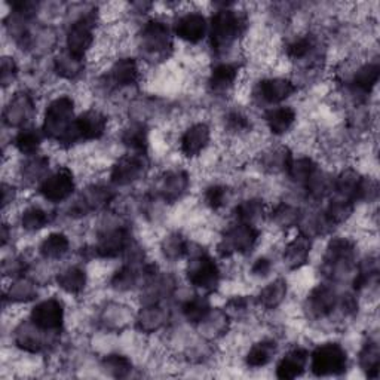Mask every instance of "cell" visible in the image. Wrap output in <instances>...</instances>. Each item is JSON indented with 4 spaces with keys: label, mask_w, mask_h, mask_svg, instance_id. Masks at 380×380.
Segmentation results:
<instances>
[{
    "label": "cell",
    "mask_w": 380,
    "mask_h": 380,
    "mask_svg": "<svg viewBox=\"0 0 380 380\" xmlns=\"http://www.w3.org/2000/svg\"><path fill=\"white\" fill-rule=\"evenodd\" d=\"M245 28V20L241 13L232 9H220L213 15L210 26V38L213 50L223 52L235 43V40L242 35Z\"/></svg>",
    "instance_id": "6da1fadb"
},
{
    "label": "cell",
    "mask_w": 380,
    "mask_h": 380,
    "mask_svg": "<svg viewBox=\"0 0 380 380\" xmlns=\"http://www.w3.org/2000/svg\"><path fill=\"white\" fill-rule=\"evenodd\" d=\"M74 112V103L70 97H58L48 106L43 121V134L50 138H55L60 142L65 138L72 125Z\"/></svg>",
    "instance_id": "7a4b0ae2"
},
{
    "label": "cell",
    "mask_w": 380,
    "mask_h": 380,
    "mask_svg": "<svg viewBox=\"0 0 380 380\" xmlns=\"http://www.w3.org/2000/svg\"><path fill=\"white\" fill-rule=\"evenodd\" d=\"M347 369V355L337 343L316 347L311 357V370L315 376H339Z\"/></svg>",
    "instance_id": "3957f363"
},
{
    "label": "cell",
    "mask_w": 380,
    "mask_h": 380,
    "mask_svg": "<svg viewBox=\"0 0 380 380\" xmlns=\"http://www.w3.org/2000/svg\"><path fill=\"white\" fill-rule=\"evenodd\" d=\"M140 48L150 60H164L172 50L169 28L162 21H149L141 30Z\"/></svg>",
    "instance_id": "277c9868"
},
{
    "label": "cell",
    "mask_w": 380,
    "mask_h": 380,
    "mask_svg": "<svg viewBox=\"0 0 380 380\" xmlns=\"http://www.w3.org/2000/svg\"><path fill=\"white\" fill-rule=\"evenodd\" d=\"M259 240V230L256 226L240 223L230 228L218 244V251L221 256L229 257L233 255H244L255 248Z\"/></svg>",
    "instance_id": "5b68a950"
},
{
    "label": "cell",
    "mask_w": 380,
    "mask_h": 380,
    "mask_svg": "<svg viewBox=\"0 0 380 380\" xmlns=\"http://www.w3.org/2000/svg\"><path fill=\"white\" fill-rule=\"evenodd\" d=\"M107 128V118L99 110H88L74 119L69 134L62 138V145H73L79 140H97Z\"/></svg>",
    "instance_id": "8992f818"
},
{
    "label": "cell",
    "mask_w": 380,
    "mask_h": 380,
    "mask_svg": "<svg viewBox=\"0 0 380 380\" xmlns=\"http://www.w3.org/2000/svg\"><path fill=\"white\" fill-rule=\"evenodd\" d=\"M187 278L195 287L203 291H213L220 282V269L208 255L201 252L189 262Z\"/></svg>",
    "instance_id": "52a82bcc"
},
{
    "label": "cell",
    "mask_w": 380,
    "mask_h": 380,
    "mask_svg": "<svg viewBox=\"0 0 380 380\" xmlns=\"http://www.w3.org/2000/svg\"><path fill=\"white\" fill-rule=\"evenodd\" d=\"M94 28H95V15L86 13L84 17L79 18L69 30L67 33V51L77 57L82 58L88 52L94 42Z\"/></svg>",
    "instance_id": "ba28073f"
},
{
    "label": "cell",
    "mask_w": 380,
    "mask_h": 380,
    "mask_svg": "<svg viewBox=\"0 0 380 380\" xmlns=\"http://www.w3.org/2000/svg\"><path fill=\"white\" fill-rule=\"evenodd\" d=\"M31 324L43 332H57L65 321V309L60 300L48 298L31 311Z\"/></svg>",
    "instance_id": "9c48e42d"
},
{
    "label": "cell",
    "mask_w": 380,
    "mask_h": 380,
    "mask_svg": "<svg viewBox=\"0 0 380 380\" xmlns=\"http://www.w3.org/2000/svg\"><path fill=\"white\" fill-rule=\"evenodd\" d=\"M149 168V161L146 155L133 153L126 155L112 169V181L119 186L131 184L145 176Z\"/></svg>",
    "instance_id": "30bf717a"
},
{
    "label": "cell",
    "mask_w": 380,
    "mask_h": 380,
    "mask_svg": "<svg viewBox=\"0 0 380 380\" xmlns=\"http://www.w3.org/2000/svg\"><path fill=\"white\" fill-rule=\"evenodd\" d=\"M73 190H74L73 174L67 168H61L42 181L39 192L48 201L62 202L73 194Z\"/></svg>",
    "instance_id": "8fae6325"
},
{
    "label": "cell",
    "mask_w": 380,
    "mask_h": 380,
    "mask_svg": "<svg viewBox=\"0 0 380 380\" xmlns=\"http://www.w3.org/2000/svg\"><path fill=\"white\" fill-rule=\"evenodd\" d=\"M296 85L284 77H274L262 81L256 89L257 97L266 104H278L290 99L296 92Z\"/></svg>",
    "instance_id": "7c38bea8"
},
{
    "label": "cell",
    "mask_w": 380,
    "mask_h": 380,
    "mask_svg": "<svg viewBox=\"0 0 380 380\" xmlns=\"http://www.w3.org/2000/svg\"><path fill=\"white\" fill-rule=\"evenodd\" d=\"M355 256V245L352 241L346 240V238H337V240L331 241L327 252H325V267L328 272H335L340 267H346L352 262Z\"/></svg>",
    "instance_id": "4fadbf2b"
},
{
    "label": "cell",
    "mask_w": 380,
    "mask_h": 380,
    "mask_svg": "<svg viewBox=\"0 0 380 380\" xmlns=\"http://www.w3.org/2000/svg\"><path fill=\"white\" fill-rule=\"evenodd\" d=\"M35 113V104L28 94L18 92L5 108V122L9 126H21L27 123Z\"/></svg>",
    "instance_id": "5bb4252c"
},
{
    "label": "cell",
    "mask_w": 380,
    "mask_h": 380,
    "mask_svg": "<svg viewBox=\"0 0 380 380\" xmlns=\"http://www.w3.org/2000/svg\"><path fill=\"white\" fill-rule=\"evenodd\" d=\"M130 241L131 240H130L128 230L123 228L112 229L100 236L97 247H95V251H97L101 257L112 259V257L119 256L123 250H126V247L130 245Z\"/></svg>",
    "instance_id": "9a60e30c"
},
{
    "label": "cell",
    "mask_w": 380,
    "mask_h": 380,
    "mask_svg": "<svg viewBox=\"0 0 380 380\" xmlns=\"http://www.w3.org/2000/svg\"><path fill=\"white\" fill-rule=\"evenodd\" d=\"M211 137V131L208 125L205 123H195L183 134L180 147L183 155L187 157L198 156L205 147L208 146Z\"/></svg>",
    "instance_id": "2e32d148"
},
{
    "label": "cell",
    "mask_w": 380,
    "mask_h": 380,
    "mask_svg": "<svg viewBox=\"0 0 380 380\" xmlns=\"http://www.w3.org/2000/svg\"><path fill=\"white\" fill-rule=\"evenodd\" d=\"M208 24L201 13H187L181 17L176 24V35L189 42V43H198L207 35Z\"/></svg>",
    "instance_id": "e0dca14e"
},
{
    "label": "cell",
    "mask_w": 380,
    "mask_h": 380,
    "mask_svg": "<svg viewBox=\"0 0 380 380\" xmlns=\"http://www.w3.org/2000/svg\"><path fill=\"white\" fill-rule=\"evenodd\" d=\"M337 296L335 290L327 287V285H320L308 297V309L315 318H323V316L330 315L337 306Z\"/></svg>",
    "instance_id": "ac0fdd59"
},
{
    "label": "cell",
    "mask_w": 380,
    "mask_h": 380,
    "mask_svg": "<svg viewBox=\"0 0 380 380\" xmlns=\"http://www.w3.org/2000/svg\"><path fill=\"white\" fill-rule=\"evenodd\" d=\"M309 354L302 347H296L285 355L276 367V376L279 379H296L306 369Z\"/></svg>",
    "instance_id": "d6986e66"
},
{
    "label": "cell",
    "mask_w": 380,
    "mask_h": 380,
    "mask_svg": "<svg viewBox=\"0 0 380 380\" xmlns=\"http://www.w3.org/2000/svg\"><path fill=\"white\" fill-rule=\"evenodd\" d=\"M311 252V240L305 233H300L287 245L284 251V263L289 266L291 271L302 267L309 257Z\"/></svg>",
    "instance_id": "ffe728a7"
},
{
    "label": "cell",
    "mask_w": 380,
    "mask_h": 380,
    "mask_svg": "<svg viewBox=\"0 0 380 380\" xmlns=\"http://www.w3.org/2000/svg\"><path fill=\"white\" fill-rule=\"evenodd\" d=\"M138 77L140 69L134 58H122L110 70V81L119 88L135 85L138 82Z\"/></svg>",
    "instance_id": "44dd1931"
},
{
    "label": "cell",
    "mask_w": 380,
    "mask_h": 380,
    "mask_svg": "<svg viewBox=\"0 0 380 380\" xmlns=\"http://www.w3.org/2000/svg\"><path fill=\"white\" fill-rule=\"evenodd\" d=\"M264 119L269 130H271L275 135H282L290 131V128L294 125L296 112L289 106H281L269 110Z\"/></svg>",
    "instance_id": "7402d4cb"
},
{
    "label": "cell",
    "mask_w": 380,
    "mask_h": 380,
    "mask_svg": "<svg viewBox=\"0 0 380 380\" xmlns=\"http://www.w3.org/2000/svg\"><path fill=\"white\" fill-rule=\"evenodd\" d=\"M361 183H362V177L359 176V174L352 169H347V171H343L336 179V181L332 183V189L336 190L339 198L355 202L359 198Z\"/></svg>",
    "instance_id": "603a6c76"
},
{
    "label": "cell",
    "mask_w": 380,
    "mask_h": 380,
    "mask_svg": "<svg viewBox=\"0 0 380 380\" xmlns=\"http://www.w3.org/2000/svg\"><path fill=\"white\" fill-rule=\"evenodd\" d=\"M187 186H189V179L184 171H171L162 179L161 186H160V192L165 201L172 202V201H177L186 192Z\"/></svg>",
    "instance_id": "cb8c5ba5"
},
{
    "label": "cell",
    "mask_w": 380,
    "mask_h": 380,
    "mask_svg": "<svg viewBox=\"0 0 380 380\" xmlns=\"http://www.w3.org/2000/svg\"><path fill=\"white\" fill-rule=\"evenodd\" d=\"M112 192H110L108 189L106 187H92V189H88V192H85L82 195V198L79 199V203L74 205V210L79 211V214H86L88 211H92V210H99L101 207H104V205L108 203V201L112 199Z\"/></svg>",
    "instance_id": "d4e9b609"
},
{
    "label": "cell",
    "mask_w": 380,
    "mask_h": 380,
    "mask_svg": "<svg viewBox=\"0 0 380 380\" xmlns=\"http://www.w3.org/2000/svg\"><path fill=\"white\" fill-rule=\"evenodd\" d=\"M278 346L274 340H262L251 347L250 352L247 354V366L252 369L264 367L266 364L272 361V358L276 354Z\"/></svg>",
    "instance_id": "484cf974"
},
{
    "label": "cell",
    "mask_w": 380,
    "mask_h": 380,
    "mask_svg": "<svg viewBox=\"0 0 380 380\" xmlns=\"http://www.w3.org/2000/svg\"><path fill=\"white\" fill-rule=\"evenodd\" d=\"M57 282L60 287L69 294L82 293L86 285V274L81 267H67L57 276Z\"/></svg>",
    "instance_id": "4316f807"
},
{
    "label": "cell",
    "mask_w": 380,
    "mask_h": 380,
    "mask_svg": "<svg viewBox=\"0 0 380 380\" xmlns=\"http://www.w3.org/2000/svg\"><path fill=\"white\" fill-rule=\"evenodd\" d=\"M285 296H287V282L284 279H275L260 291L259 303L264 309H275L284 302Z\"/></svg>",
    "instance_id": "83f0119b"
},
{
    "label": "cell",
    "mask_w": 380,
    "mask_h": 380,
    "mask_svg": "<svg viewBox=\"0 0 380 380\" xmlns=\"http://www.w3.org/2000/svg\"><path fill=\"white\" fill-rule=\"evenodd\" d=\"M122 141L135 153H142L149 145V133L142 123H131L128 128L123 130Z\"/></svg>",
    "instance_id": "f1b7e54d"
},
{
    "label": "cell",
    "mask_w": 380,
    "mask_h": 380,
    "mask_svg": "<svg viewBox=\"0 0 380 380\" xmlns=\"http://www.w3.org/2000/svg\"><path fill=\"white\" fill-rule=\"evenodd\" d=\"M70 242L69 238L62 233H51L48 238H45L43 242L40 244V255L45 259L57 260L61 259L69 251Z\"/></svg>",
    "instance_id": "f546056e"
},
{
    "label": "cell",
    "mask_w": 380,
    "mask_h": 380,
    "mask_svg": "<svg viewBox=\"0 0 380 380\" xmlns=\"http://www.w3.org/2000/svg\"><path fill=\"white\" fill-rule=\"evenodd\" d=\"M238 77V69L233 65H218L210 76V86L214 92H226L233 86Z\"/></svg>",
    "instance_id": "4dcf8cb0"
},
{
    "label": "cell",
    "mask_w": 380,
    "mask_h": 380,
    "mask_svg": "<svg viewBox=\"0 0 380 380\" xmlns=\"http://www.w3.org/2000/svg\"><path fill=\"white\" fill-rule=\"evenodd\" d=\"M236 218L240 223L256 226L257 221L263 218L264 205L260 199H248L236 207Z\"/></svg>",
    "instance_id": "1f68e13d"
},
{
    "label": "cell",
    "mask_w": 380,
    "mask_h": 380,
    "mask_svg": "<svg viewBox=\"0 0 380 380\" xmlns=\"http://www.w3.org/2000/svg\"><path fill=\"white\" fill-rule=\"evenodd\" d=\"M183 313L189 323L202 324L211 313V306L207 298L196 296L194 298H190L189 302L183 306Z\"/></svg>",
    "instance_id": "d6a6232c"
},
{
    "label": "cell",
    "mask_w": 380,
    "mask_h": 380,
    "mask_svg": "<svg viewBox=\"0 0 380 380\" xmlns=\"http://www.w3.org/2000/svg\"><path fill=\"white\" fill-rule=\"evenodd\" d=\"M352 210H354V202L343 198H337L328 203L324 218L327 221V225L330 226L340 225L351 217Z\"/></svg>",
    "instance_id": "836d02e7"
},
{
    "label": "cell",
    "mask_w": 380,
    "mask_h": 380,
    "mask_svg": "<svg viewBox=\"0 0 380 380\" xmlns=\"http://www.w3.org/2000/svg\"><path fill=\"white\" fill-rule=\"evenodd\" d=\"M167 321V312L161 306H149L145 308L138 315V327L142 331L152 332L157 328H161L162 324Z\"/></svg>",
    "instance_id": "e575fe53"
},
{
    "label": "cell",
    "mask_w": 380,
    "mask_h": 380,
    "mask_svg": "<svg viewBox=\"0 0 380 380\" xmlns=\"http://www.w3.org/2000/svg\"><path fill=\"white\" fill-rule=\"evenodd\" d=\"M379 355H380L379 345L371 340L364 345V347L359 352V366L364 371H366L369 377L379 376V364H380Z\"/></svg>",
    "instance_id": "d590c367"
},
{
    "label": "cell",
    "mask_w": 380,
    "mask_h": 380,
    "mask_svg": "<svg viewBox=\"0 0 380 380\" xmlns=\"http://www.w3.org/2000/svg\"><path fill=\"white\" fill-rule=\"evenodd\" d=\"M55 70L61 77L74 79L84 70V60L72 55L69 51L62 52L55 60Z\"/></svg>",
    "instance_id": "8d00e7d4"
},
{
    "label": "cell",
    "mask_w": 380,
    "mask_h": 380,
    "mask_svg": "<svg viewBox=\"0 0 380 380\" xmlns=\"http://www.w3.org/2000/svg\"><path fill=\"white\" fill-rule=\"evenodd\" d=\"M379 73H380V69L377 65H366L362 66L354 76V88L358 91V92H362V94H367L370 92L377 81H379Z\"/></svg>",
    "instance_id": "74e56055"
},
{
    "label": "cell",
    "mask_w": 380,
    "mask_h": 380,
    "mask_svg": "<svg viewBox=\"0 0 380 380\" xmlns=\"http://www.w3.org/2000/svg\"><path fill=\"white\" fill-rule=\"evenodd\" d=\"M15 147L24 155H33L38 152L42 142V134L35 128L21 130L13 140Z\"/></svg>",
    "instance_id": "f35d334b"
},
{
    "label": "cell",
    "mask_w": 380,
    "mask_h": 380,
    "mask_svg": "<svg viewBox=\"0 0 380 380\" xmlns=\"http://www.w3.org/2000/svg\"><path fill=\"white\" fill-rule=\"evenodd\" d=\"M318 171L316 165L309 157H298V160H291L287 172L290 174V177L297 181V183H308L309 179L313 174Z\"/></svg>",
    "instance_id": "ab89813d"
},
{
    "label": "cell",
    "mask_w": 380,
    "mask_h": 380,
    "mask_svg": "<svg viewBox=\"0 0 380 380\" xmlns=\"http://www.w3.org/2000/svg\"><path fill=\"white\" fill-rule=\"evenodd\" d=\"M164 256L169 260H179L187 252V241L179 233H172L162 242Z\"/></svg>",
    "instance_id": "60d3db41"
},
{
    "label": "cell",
    "mask_w": 380,
    "mask_h": 380,
    "mask_svg": "<svg viewBox=\"0 0 380 380\" xmlns=\"http://www.w3.org/2000/svg\"><path fill=\"white\" fill-rule=\"evenodd\" d=\"M274 223L279 228H293L300 221V211L289 203H281L272 213Z\"/></svg>",
    "instance_id": "b9f144b4"
},
{
    "label": "cell",
    "mask_w": 380,
    "mask_h": 380,
    "mask_svg": "<svg viewBox=\"0 0 380 380\" xmlns=\"http://www.w3.org/2000/svg\"><path fill=\"white\" fill-rule=\"evenodd\" d=\"M48 223H50V217H48V213L39 207H30L23 213L21 225L26 230L35 232V230L45 228Z\"/></svg>",
    "instance_id": "7bdbcfd3"
},
{
    "label": "cell",
    "mask_w": 380,
    "mask_h": 380,
    "mask_svg": "<svg viewBox=\"0 0 380 380\" xmlns=\"http://www.w3.org/2000/svg\"><path fill=\"white\" fill-rule=\"evenodd\" d=\"M137 281H138L137 271L131 264H126L113 275L112 285H113V289L119 291H126V290H131L137 284Z\"/></svg>",
    "instance_id": "ee69618b"
},
{
    "label": "cell",
    "mask_w": 380,
    "mask_h": 380,
    "mask_svg": "<svg viewBox=\"0 0 380 380\" xmlns=\"http://www.w3.org/2000/svg\"><path fill=\"white\" fill-rule=\"evenodd\" d=\"M104 369L115 377H125L133 370L131 361L123 355H108L103 361Z\"/></svg>",
    "instance_id": "f6af8a7d"
},
{
    "label": "cell",
    "mask_w": 380,
    "mask_h": 380,
    "mask_svg": "<svg viewBox=\"0 0 380 380\" xmlns=\"http://www.w3.org/2000/svg\"><path fill=\"white\" fill-rule=\"evenodd\" d=\"M315 48V42L311 36H302L298 39H294L289 48H287V55L291 58V60H303L306 58L308 55L312 54Z\"/></svg>",
    "instance_id": "bcb514c9"
},
{
    "label": "cell",
    "mask_w": 380,
    "mask_h": 380,
    "mask_svg": "<svg viewBox=\"0 0 380 380\" xmlns=\"http://www.w3.org/2000/svg\"><path fill=\"white\" fill-rule=\"evenodd\" d=\"M306 187H308V192L311 194L312 198L323 199L330 192V189L332 187V183L325 176H323V174L316 171L313 176L309 179V181L306 183Z\"/></svg>",
    "instance_id": "7dc6e473"
},
{
    "label": "cell",
    "mask_w": 380,
    "mask_h": 380,
    "mask_svg": "<svg viewBox=\"0 0 380 380\" xmlns=\"http://www.w3.org/2000/svg\"><path fill=\"white\" fill-rule=\"evenodd\" d=\"M291 160L293 157H291V153L289 152V149L281 147V149H275L274 152L269 153L266 156L264 164H266V167H269L274 171H279V169L287 171Z\"/></svg>",
    "instance_id": "c3c4849f"
},
{
    "label": "cell",
    "mask_w": 380,
    "mask_h": 380,
    "mask_svg": "<svg viewBox=\"0 0 380 380\" xmlns=\"http://www.w3.org/2000/svg\"><path fill=\"white\" fill-rule=\"evenodd\" d=\"M229 198V192L225 186H211L207 189V192H205V202H207L213 210H220L223 208Z\"/></svg>",
    "instance_id": "681fc988"
},
{
    "label": "cell",
    "mask_w": 380,
    "mask_h": 380,
    "mask_svg": "<svg viewBox=\"0 0 380 380\" xmlns=\"http://www.w3.org/2000/svg\"><path fill=\"white\" fill-rule=\"evenodd\" d=\"M35 294H36L35 285L24 279L18 281L17 284H13L11 289V298L13 300H28V298H33Z\"/></svg>",
    "instance_id": "f907efd6"
},
{
    "label": "cell",
    "mask_w": 380,
    "mask_h": 380,
    "mask_svg": "<svg viewBox=\"0 0 380 380\" xmlns=\"http://www.w3.org/2000/svg\"><path fill=\"white\" fill-rule=\"evenodd\" d=\"M228 128L233 133H244L250 128V119L241 112H232L228 116Z\"/></svg>",
    "instance_id": "816d5d0a"
},
{
    "label": "cell",
    "mask_w": 380,
    "mask_h": 380,
    "mask_svg": "<svg viewBox=\"0 0 380 380\" xmlns=\"http://www.w3.org/2000/svg\"><path fill=\"white\" fill-rule=\"evenodd\" d=\"M17 76V65L12 58H4L2 61V84L6 86L9 85L13 77Z\"/></svg>",
    "instance_id": "f5cc1de1"
},
{
    "label": "cell",
    "mask_w": 380,
    "mask_h": 380,
    "mask_svg": "<svg viewBox=\"0 0 380 380\" xmlns=\"http://www.w3.org/2000/svg\"><path fill=\"white\" fill-rule=\"evenodd\" d=\"M271 269H272L271 260H267L263 257V259L256 260V263L252 264V267H251V271L256 276H267L269 272H271Z\"/></svg>",
    "instance_id": "db71d44e"
},
{
    "label": "cell",
    "mask_w": 380,
    "mask_h": 380,
    "mask_svg": "<svg viewBox=\"0 0 380 380\" xmlns=\"http://www.w3.org/2000/svg\"><path fill=\"white\" fill-rule=\"evenodd\" d=\"M248 306V300L245 297H235L229 302V309L238 313H242Z\"/></svg>",
    "instance_id": "11a10c76"
}]
</instances>
